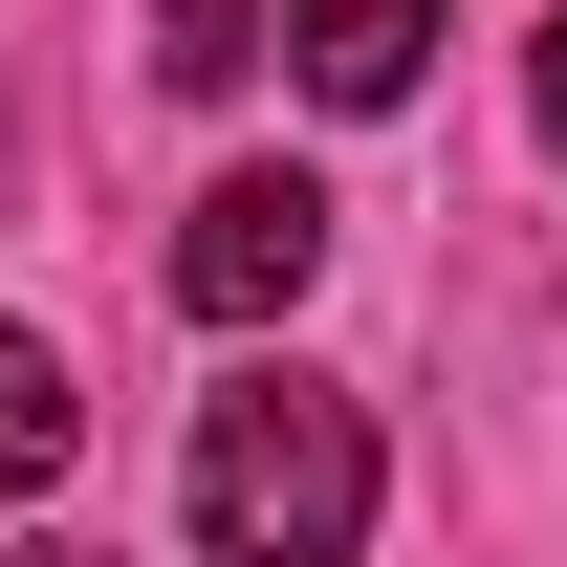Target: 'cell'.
I'll list each match as a JSON object with an SVG mask.
<instances>
[{
  "label": "cell",
  "mask_w": 567,
  "mask_h": 567,
  "mask_svg": "<svg viewBox=\"0 0 567 567\" xmlns=\"http://www.w3.org/2000/svg\"><path fill=\"white\" fill-rule=\"evenodd\" d=\"M197 546L218 567H350L371 546V415L328 393V371L197 393Z\"/></svg>",
  "instance_id": "6da1fadb"
},
{
  "label": "cell",
  "mask_w": 567,
  "mask_h": 567,
  "mask_svg": "<svg viewBox=\"0 0 567 567\" xmlns=\"http://www.w3.org/2000/svg\"><path fill=\"white\" fill-rule=\"evenodd\" d=\"M306 262H328V197L306 175H218L197 240H175V306L197 328H262V306H306Z\"/></svg>",
  "instance_id": "7a4b0ae2"
},
{
  "label": "cell",
  "mask_w": 567,
  "mask_h": 567,
  "mask_svg": "<svg viewBox=\"0 0 567 567\" xmlns=\"http://www.w3.org/2000/svg\"><path fill=\"white\" fill-rule=\"evenodd\" d=\"M284 66L328 87V110H393L436 66V0H284Z\"/></svg>",
  "instance_id": "3957f363"
},
{
  "label": "cell",
  "mask_w": 567,
  "mask_h": 567,
  "mask_svg": "<svg viewBox=\"0 0 567 567\" xmlns=\"http://www.w3.org/2000/svg\"><path fill=\"white\" fill-rule=\"evenodd\" d=\"M87 458V393H66V350H44V328H0V502H44Z\"/></svg>",
  "instance_id": "277c9868"
},
{
  "label": "cell",
  "mask_w": 567,
  "mask_h": 567,
  "mask_svg": "<svg viewBox=\"0 0 567 567\" xmlns=\"http://www.w3.org/2000/svg\"><path fill=\"white\" fill-rule=\"evenodd\" d=\"M153 66H175V87H240V66H262V0H153Z\"/></svg>",
  "instance_id": "5b68a950"
},
{
  "label": "cell",
  "mask_w": 567,
  "mask_h": 567,
  "mask_svg": "<svg viewBox=\"0 0 567 567\" xmlns=\"http://www.w3.org/2000/svg\"><path fill=\"white\" fill-rule=\"evenodd\" d=\"M524 87H546V153H567V22H546V44H524Z\"/></svg>",
  "instance_id": "8992f818"
},
{
  "label": "cell",
  "mask_w": 567,
  "mask_h": 567,
  "mask_svg": "<svg viewBox=\"0 0 567 567\" xmlns=\"http://www.w3.org/2000/svg\"><path fill=\"white\" fill-rule=\"evenodd\" d=\"M22 567H87V546H22Z\"/></svg>",
  "instance_id": "52a82bcc"
}]
</instances>
